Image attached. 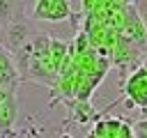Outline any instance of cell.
Segmentation results:
<instances>
[{"label":"cell","mask_w":147,"mask_h":138,"mask_svg":"<svg viewBox=\"0 0 147 138\" xmlns=\"http://www.w3.org/2000/svg\"><path fill=\"white\" fill-rule=\"evenodd\" d=\"M32 21H46V23H60L74 18V2L69 0H37L30 7Z\"/></svg>","instance_id":"1"},{"label":"cell","mask_w":147,"mask_h":138,"mask_svg":"<svg viewBox=\"0 0 147 138\" xmlns=\"http://www.w3.org/2000/svg\"><path fill=\"white\" fill-rule=\"evenodd\" d=\"M117 138H136V131H133V126L124 120L122 122V129H119V133H117Z\"/></svg>","instance_id":"8"},{"label":"cell","mask_w":147,"mask_h":138,"mask_svg":"<svg viewBox=\"0 0 147 138\" xmlns=\"http://www.w3.org/2000/svg\"><path fill=\"white\" fill-rule=\"evenodd\" d=\"M69 106V113H71V120H76L78 124H87V122H94L99 120V113L92 108L90 101H78V99H69L64 101Z\"/></svg>","instance_id":"6"},{"label":"cell","mask_w":147,"mask_h":138,"mask_svg":"<svg viewBox=\"0 0 147 138\" xmlns=\"http://www.w3.org/2000/svg\"><path fill=\"white\" fill-rule=\"evenodd\" d=\"M87 138H92V136H87Z\"/></svg>","instance_id":"9"},{"label":"cell","mask_w":147,"mask_h":138,"mask_svg":"<svg viewBox=\"0 0 147 138\" xmlns=\"http://www.w3.org/2000/svg\"><path fill=\"white\" fill-rule=\"evenodd\" d=\"M124 94L129 97V106H147V71L142 67L131 71V76L126 78Z\"/></svg>","instance_id":"3"},{"label":"cell","mask_w":147,"mask_h":138,"mask_svg":"<svg viewBox=\"0 0 147 138\" xmlns=\"http://www.w3.org/2000/svg\"><path fill=\"white\" fill-rule=\"evenodd\" d=\"M133 7H136V14H138V18L142 21V25L147 30V2H133Z\"/></svg>","instance_id":"7"},{"label":"cell","mask_w":147,"mask_h":138,"mask_svg":"<svg viewBox=\"0 0 147 138\" xmlns=\"http://www.w3.org/2000/svg\"><path fill=\"white\" fill-rule=\"evenodd\" d=\"M16 117H18V99H16V92L0 87V138H14Z\"/></svg>","instance_id":"2"},{"label":"cell","mask_w":147,"mask_h":138,"mask_svg":"<svg viewBox=\"0 0 147 138\" xmlns=\"http://www.w3.org/2000/svg\"><path fill=\"white\" fill-rule=\"evenodd\" d=\"M122 34H124L131 44H136V46H147V30H145L142 21L138 18L133 2L126 5V21H124V30H122Z\"/></svg>","instance_id":"4"},{"label":"cell","mask_w":147,"mask_h":138,"mask_svg":"<svg viewBox=\"0 0 147 138\" xmlns=\"http://www.w3.org/2000/svg\"><path fill=\"white\" fill-rule=\"evenodd\" d=\"M18 83H21V74H18V69H16V62H14L11 53H7V51L0 46V87L16 92Z\"/></svg>","instance_id":"5"}]
</instances>
